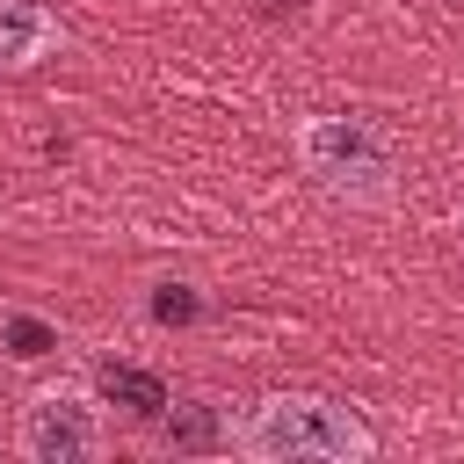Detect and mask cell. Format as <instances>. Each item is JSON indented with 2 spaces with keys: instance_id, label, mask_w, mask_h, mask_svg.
Listing matches in <instances>:
<instances>
[{
  "instance_id": "obj_1",
  "label": "cell",
  "mask_w": 464,
  "mask_h": 464,
  "mask_svg": "<svg viewBox=\"0 0 464 464\" xmlns=\"http://www.w3.org/2000/svg\"><path fill=\"white\" fill-rule=\"evenodd\" d=\"M232 442L254 464H370L377 457V428L326 392H268Z\"/></svg>"
},
{
  "instance_id": "obj_2",
  "label": "cell",
  "mask_w": 464,
  "mask_h": 464,
  "mask_svg": "<svg viewBox=\"0 0 464 464\" xmlns=\"http://www.w3.org/2000/svg\"><path fill=\"white\" fill-rule=\"evenodd\" d=\"M290 152L312 174V188L348 203V210H384L399 196V152L362 116H304L290 130Z\"/></svg>"
},
{
  "instance_id": "obj_3",
  "label": "cell",
  "mask_w": 464,
  "mask_h": 464,
  "mask_svg": "<svg viewBox=\"0 0 464 464\" xmlns=\"http://www.w3.org/2000/svg\"><path fill=\"white\" fill-rule=\"evenodd\" d=\"M14 450L29 464H94L109 450V428H102V406L87 392H36L14 420Z\"/></svg>"
},
{
  "instance_id": "obj_4",
  "label": "cell",
  "mask_w": 464,
  "mask_h": 464,
  "mask_svg": "<svg viewBox=\"0 0 464 464\" xmlns=\"http://www.w3.org/2000/svg\"><path fill=\"white\" fill-rule=\"evenodd\" d=\"M58 44V22L44 0H0V72H29L44 65Z\"/></svg>"
},
{
  "instance_id": "obj_5",
  "label": "cell",
  "mask_w": 464,
  "mask_h": 464,
  "mask_svg": "<svg viewBox=\"0 0 464 464\" xmlns=\"http://www.w3.org/2000/svg\"><path fill=\"white\" fill-rule=\"evenodd\" d=\"M102 392H109V399H123L130 413H160V406H167L160 377H145V370H102Z\"/></svg>"
},
{
  "instance_id": "obj_6",
  "label": "cell",
  "mask_w": 464,
  "mask_h": 464,
  "mask_svg": "<svg viewBox=\"0 0 464 464\" xmlns=\"http://www.w3.org/2000/svg\"><path fill=\"white\" fill-rule=\"evenodd\" d=\"M167 442L174 450H210L218 442V413L210 406H174L167 413Z\"/></svg>"
},
{
  "instance_id": "obj_7",
  "label": "cell",
  "mask_w": 464,
  "mask_h": 464,
  "mask_svg": "<svg viewBox=\"0 0 464 464\" xmlns=\"http://www.w3.org/2000/svg\"><path fill=\"white\" fill-rule=\"evenodd\" d=\"M196 312H203V297H196L188 283H160V290H152V319H160V326H188Z\"/></svg>"
},
{
  "instance_id": "obj_8",
  "label": "cell",
  "mask_w": 464,
  "mask_h": 464,
  "mask_svg": "<svg viewBox=\"0 0 464 464\" xmlns=\"http://www.w3.org/2000/svg\"><path fill=\"white\" fill-rule=\"evenodd\" d=\"M51 348H58V334H51L44 319H22V312L7 319V355H22V362H36V355H51Z\"/></svg>"
},
{
  "instance_id": "obj_9",
  "label": "cell",
  "mask_w": 464,
  "mask_h": 464,
  "mask_svg": "<svg viewBox=\"0 0 464 464\" xmlns=\"http://www.w3.org/2000/svg\"><path fill=\"white\" fill-rule=\"evenodd\" d=\"M457 232H464V218H457Z\"/></svg>"
}]
</instances>
